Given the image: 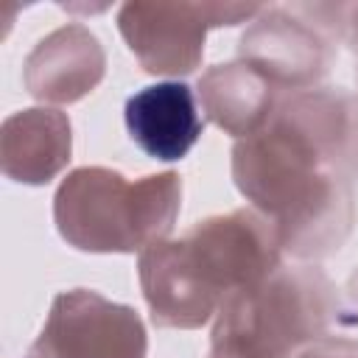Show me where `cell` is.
Returning a JSON list of instances; mask_svg holds the SVG:
<instances>
[{
	"label": "cell",
	"mask_w": 358,
	"mask_h": 358,
	"mask_svg": "<svg viewBox=\"0 0 358 358\" xmlns=\"http://www.w3.org/2000/svg\"><path fill=\"white\" fill-rule=\"evenodd\" d=\"M196 98L218 129L243 140L266 126L285 95L263 73L235 56L232 62L213 64L199 78Z\"/></svg>",
	"instance_id": "cell-11"
},
{
	"label": "cell",
	"mask_w": 358,
	"mask_h": 358,
	"mask_svg": "<svg viewBox=\"0 0 358 358\" xmlns=\"http://www.w3.org/2000/svg\"><path fill=\"white\" fill-rule=\"evenodd\" d=\"M296 358H358V338L338 333V338L330 336V338L308 344L305 350L296 352Z\"/></svg>",
	"instance_id": "cell-12"
},
{
	"label": "cell",
	"mask_w": 358,
	"mask_h": 358,
	"mask_svg": "<svg viewBox=\"0 0 358 358\" xmlns=\"http://www.w3.org/2000/svg\"><path fill=\"white\" fill-rule=\"evenodd\" d=\"M352 92L316 87L285 95L260 131L232 148V179L296 263L336 255L355 227L350 173Z\"/></svg>",
	"instance_id": "cell-1"
},
{
	"label": "cell",
	"mask_w": 358,
	"mask_h": 358,
	"mask_svg": "<svg viewBox=\"0 0 358 358\" xmlns=\"http://www.w3.org/2000/svg\"><path fill=\"white\" fill-rule=\"evenodd\" d=\"M260 11L255 3L131 0L117 8V31L145 73L185 76L201 64L210 28L252 22Z\"/></svg>",
	"instance_id": "cell-6"
},
{
	"label": "cell",
	"mask_w": 358,
	"mask_h": 358,
	"mask_svg": "<svg viewBox=\"0 0 358 358\" xmlns=\"http://www.w3.org/2000/svg\"><path fill=\"white\" fill-rule=\"evenodd\" d=\"M347 3L263 6L241 34L238 59L263 73L282 95L322 87L344 36Z\"/></svg>",
	"instance_id": "cell-5"
},
{
	"label": "cell",
	"mask_w": 358,
	"mask_h": 358,
	"mask_svg": "<svg viewBox=\"0 0 358 358\" xmlns=\"http://www.w3.org/2000/svg\"><path fill=\"white\" fill-rule=\"evenodd\" d=\"M140 313L92 288L59 291L39 336L22 358H145Z\"/></svg>",
	"instance_id": "cell-7"
},
{
	"label": "cell",
	"mask_w": 358,
	"mask_h": 358,
	"mask_svg": "<svg viewBox=\"0 0 358 358\" xmlns=\"http://www.w3.org/2000/svg\"><path fill=\"white\" fill-rule=\"evenodd\" d=\"M123 120L140 151L162 162L187 157L204 129L196 90L185 81H157L137 90L123 106Z\"/></svg>",
	"instance_id": "cell-9"
},
{
	"label": "cell",
	"mask_w": 358,
	"mask_h": 358,
	"mask_svg": "<svg viewBox=\"0 0 358 358\" xmlns=\"http://www.w3.org/2000/svg\"><path fill=\"white\" fill-rule=\"evenodd\" d=\"M73 151V131L64 112L53 106L20 109L3 120L0 157L3 173L22 185L50 182Z\"/></svg>",
	"instance_id": "cell-10"
},
{
	"label": "cell",
	"mask_w": 358,
	"mask_h": 358,
	"mask_svg": "<svg viewBox=\"0 0 358 358\" xmlns=\"http://www.w3.org/2000/svg\"><path fill=\"white\" fill-rule=\"evenodd\" d=\"M341 42H347V48L358 59V3H347V8H344V36H341Z\"/></svg>",
	"instance_id": "cell-14"
},
{
	"label": "cell",
	"mask_w": 358,
	"mask_h": 358,
	"mask_svg": "<svg viewBox=\"0 0 358 358\" xmlns=\"http://www.w3.org/2000/svg\"><path fill=\"white\" fill-rule=\"evenodd\" d=\"M341 294L313 263L277 266L263 280L238 288L215 313L210 350L296 358L313 341L338 333Z\"/></svg>",
	"instance_id": "cell-4"
},
{
	"label": "cell",
	"mask_w": 358,
	"mask_h": 358,
	"mask_svg": "<svg viewBox=\"0 0 358 358\" xmlns=\"http://www.w3.org/2000/svg\"><path fill=\"white\" fill-rule=\"evenodd\" d=\"M207 358H260V355H243V352H227V350H210Z\"/></svg>",
	"instance_id": "cell-16"
},
{
	"label": "cell",
	"mask_w": 358,
	"mask_h": 358,
	"mask_svg": "<svg viewBox=\"0 0 358 358\" xmlns=\"http://www.w3.org/2000/svg\"><path fill=\"white\" fill-rule=\"evenodd\" d=\"M350 173L358 179V92H352V134H350Z\"/></svg>",
	"instance_id": "cell-15"
},
{
	"label": "cell",
	"mask_w": 358,
	"mask_h": 358,
	"mask_svg": "<svg viewBox=\"0 0 358 358\" xmlns=\"http://www.w3.org/2000/svg\"><path fill=\"white\" fill-rule=\"evenodd\" d=\"M182 176L176 171L129 179L103 165H84L62 179L53 196L59 235L81 252H143L165 241L179 218Z\"/></svg>",
	"instance_id": "cell-3"
},
{
	"label": "cell",
	"mask_w": 358,
	"mask_h": 358,
	"mask_svg": "<svg viewBox=\"0 0 358 358\" xmlns=\"http://www.w3.org/2000/svg\"><path fill=\"white\" fill-rule=\"evenodd\" d=\"M338 333L358 338V266L350 274L344 291H341V319H338Z\"/></svg>",
	"instance_id": "cell-13"
},
{
	"label": "cell",
	"mask_w": 358,
	"mask_h": 358,
	"mask_svg": "<svg viewBox=\"0 0 358 358\" xmlns=\"http://www.w3.org/2000/svg\"><path fill=\"white\" fill-rule=\"evenodd\" d=\"M106 70V53L98 36L70 22L42 36L22 62L25 90L45 103H73L98 87Z\"/></svg>",
	"instance_id": "cell-8"
},
{
	"label": "cell",
	"mask_w": 358,
	"mask_h": 358,
	"mask_svg": "<svg viewBox=\"0 0 358 358\" xmlns=\"http://www.w3.org/2000/svg\"><path fill=\"white\" fill-rule=\"evenodd\" d=\"M282 249L271 224L255 207L207 215L179 238H165L140 252V288L157 327L196 330L224 299L277 266Z\"/></svg>",
	"instance_id": "cell-2"
}]
</instances>
